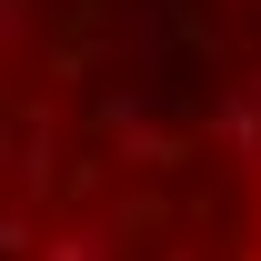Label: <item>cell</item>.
<instances>
[{
    "instance_id": "obj_1",
    "label": "cell",
    "mask_w": 261,
    "mask_h": 261,
    "mask_svg": "<svg viewBox=\"0 0 261 261\" xmlns=\"http://www.w3.org/2000/svg\"><path fill=\"white\" fill-rule=\"evenodd\" d=\"M0 261H261V0H0Z\"/></svg>"
}]
</instances>
